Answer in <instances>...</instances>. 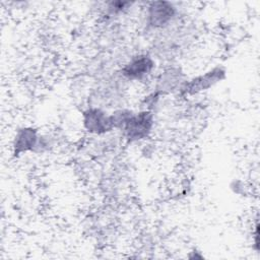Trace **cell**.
Returning <instances> with one entry per match:
<instances>
[{
    "label": "cell",
    "instance_id": "cell-4",
    "mask_svg": "<svg viewBox=\"0 0 260 260\" xmlns=\"http://www.w3.org/2000/svg\"><path fill=\"white\" fill-rule=\"evenodd\" d=\"M226 78V70L221 65H216L201 74L193 76L191 78H187L179 93L177 94L181 99L192 98L194 95L200 94L222 80Z\"/></svg>",
    "mask_w": 260,
    "mask_h": 260
},
{
    "label": "cell",
    "instance_id": "cell-5",
    "mask_svg": "<svg viewBox=\"0 0 260 260\" xmlns=\"http://www.w3.org/2000/svg\"><path fill=\"white\" fill-rule=\"evenodd\" d=\"M187 78L181 66L172 63L167 64L154 77L152 90L156 91L160 96L178 94Z\"/></svg>",
    "mask_w": 260,
    "mask_h": 260
},
{
    "label": "cell",
    "instance_id": "cell-10",
    "mask_svg": "<svg viewBox=\"0 0 260 260\" xmlns=\"http://www.w3.org/2000/svg\"><path fill=\"white\" fill-rule=\"evenodd\" d=\"M230 188L233 190V192L235 194H245L246 193V188H245V185H244V182H242L241 180H234L231 185H230Z\"/></svg>",
    "mask_w": 260,
    "mask_h": 260
},
{
    "label": "cell",
    "instance_id": "cell-3",
    "mask_svg": "<svg viewBox=\"0 0 260 260\" xmlns=\"http://www.w3.org/2000/svg\"><path fill=\"white\" fill-rule=\"evenodd\" d=\"M156 60L152 54L141 52L131 56L119 70V74L125 81L145 82L155 72Z\"/></svg>",
    "mask_w": 260,
    "mask_h": 260
},
{
    "label": "cell",
    "instance_id": "cell-9",
    "mask_svg": "<svg viewBox=\"0 0 260 260\" xmlns=\"http://www.w3.org/2000/svg\"><path fill=\"white\" fill-rule=\"evenodd\" d=\"M252 247L256 253H259V220L258 216L255 218V222L252 225Z\"/></svg>",
    "mask_w": 260,
    "mask_h": 260
},
{
    "label": "cell",
    "instance_id": "cell-6",
    "mask_svg": "<svg viewBox=\"0 0 260 260\" xmlns=\"http://www.w3.org/2000/svg\"><path fill=\"white\" fill-rule=\"evenodd\" d=\"M81 124L86 133L92 136H106L114 132L111 114L102 107L88 106L81 112Z\"/></svg>",
    "mask_w": 260,
    "mask_h": 260
},
{
    "label": "cell",
    "instance_id": "cell-7",
    "mask_svg": "<svg viewBox=\"0 0 260 260\" xmlns=\"http://www.w3.org/2000/svg\"><path fill=\"white\" fill-rule=\"evenodd\" d=\"M41 132L34 126H21L17 128L11 142V153L19 157L26 153H35Z\"/></svg>",
    "mask_w": 260,
    "mask_h": 260
},
{
    "label": "cell",
    "instance_id": "cell-8",
    "mask_svg": "<svg viewBox=\"0 0 260 260\" xmlns=\"http://www.w3.org/2000/svg\"><path fill=\"white\" fill-rule=\"evenodd\" d=\"M135 4L130 1H108L104 3L103 13L107 17H117L129 12Z\"/></svg>",
    "mask_w": 260,
    "mask_h": 260
},
{
    "label": "cell",
    "instance_id": "cell-1",
    "mask_svg": "<svg viewBox=\"0 0 260 260\" xmlns=\"http://www.w3.org/2000/svg\"><path fill=\"white\" fill-rule=\"evenodd\" d=\"M144 26L146 30L162 32L178 23L180 9L177 3L165 0L146 2Z\"/></svg>",
    "mask_w": 260,
    "mask_h": 260
},
{
    "label": "cell",
    "instance_id": "cell-2",
    "mask_svg": "<svg viewBox=\"0 0 260 260\" xmlns=\"http://www.w3.org/2000/svg\"><path fill=\"white\" fill-rule=\"evenodd\" d=\"M154 125L155 117L153 111L140 109L139 111L133 112L119 132L121 138H123L126 143H137L151 136Z\"/></svg>",
    "mask_w": 260,
    "mask_h": 260
}]
</instances>
